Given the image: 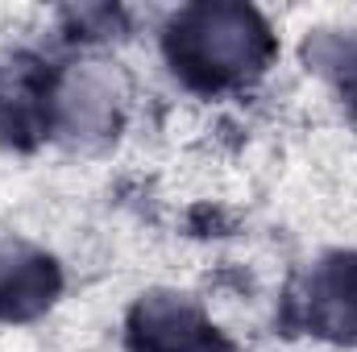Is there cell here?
I'll list each match as a JSON object with an SVG mask.
<instances>
[{
    "instance_id": "cell-2",
    "label": "cell",
    "mask_w": 357,
    "mask_h": 352,
    "mask_svg": "<svg viewBox=\"0 0 357 352\" xmlns=\"http://www.w3.org/2000/svg\"><path fill=\"white\" fill-rule=\"evenodd\" d=\"M54 278L50 265L38 257H0V307L4 311H29L50 294Z\"/></svg>"
},
{
    "instance_id": "cell-1",
    "label": "cell",
    "mask_w": 357,
    "mask_h": 352,
    "mask_svg": "<svg viewBox=\"0 0 357 352\" xmlns=\"http://www.w3.org/2000/svg\"><path fill=\"white\" fill-rule=\"evenodd\" d=\"M187 54L216 75H233L262 54V29L241 8H208L187 29Z\"/></svg>"
},
{
    "instance_id": "cell-3",
    "label": "cell",
    "mask_w": 357,
    "mask_h": 352,
    "mask_svg": "<svg viewBox=\"0 0 357 352\" xmlns=\"http://www.w3.org/2000/svg\"><path fill=\"white\" fill-rule=\"evenodd\" d=\"M142 336L154 352H187L199 336V323L183 303H150L142 311Z\"/></svg>"
}]
</instances>
